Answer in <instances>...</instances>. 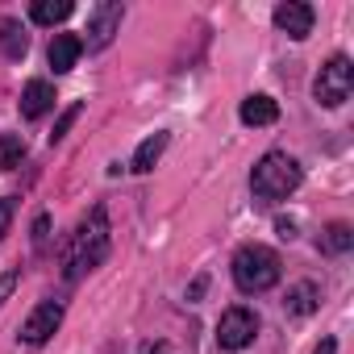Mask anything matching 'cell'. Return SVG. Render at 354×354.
<instances>
[{"mask_svg":"<svg viewBox=\"0 0 354 354\" xmlns=\"http://www.w3.org/2000/svg\"><path fill=\"white\" fill-rule=\"evenodd\" d=\"M167 142H171V133L167 129H154L138 150H133V162H129V171H138V175H146V171H154V162L162 158V150H167Z\"/></svg>","mask_w":354,"mask_h":354,"instance_id":"cell-11","label":"cell"},{"mask_svg":"<svg viewBox=\"0 0 354 354\" xmlns=\"http://www.w3.org/2000/svg\"><path fill=\"white\" fill-rule=\"evenodd\" d=\"M0 50H5L9 59H26L30 38H26V30L17 21H0Z\"/></svg>","mask_w":354,"mask_h":354,"instance_id":"cell-16","label":"cell"},{"mask_svg":"<svg viewBox=\"0 0 354 354\" xmlns=\"http://www.w3.org/2000/svg\"><path fill=\"white\" fill-rule=\"evenodd\" d=\"M59 325H63V300H42V304L26 317L21 342H26V346H46V342L55 337Z\"/></svg>","mask_w":354,"mask_h":354,"instance_id":"cell-7","label":"cell"},{"mask_svg":"<svg viewBox=\"0 0 354 354\" xmlns=\"http://www.w3.org/2000/svg\"><path fill=\"white\" fill-rule=\"evenodd\" d=\"M46 234H50V217H46V213H38V221H34V242L42 246V242H46Z\"/></svg>","mask_w":354,"mask_h":354,"instance_id":"cell-21","label":"cell"},{"mask_svg":"<svg viewBox=\"0 0 354 354\" xmlns=\"http://www.w3.org/2000/svg\"><path fill=\"white\" fill-rule=\"evenodd\" d=\"M71 0H38V5L30 9V17H34V26H59V21H67L71 17Z\"/></svg>","mask_w":354,"mask_h":354,"instance_id":"cell-15","label":"cell"},{"mask_svg":"<svg viewBox=\"0 0 354 354\" xmlns=\"http://www.w3.org/2000/svg\"><path fill=\"white\" fill-rule=\"evenodd\" d=\"M259 333V317L250 308H225L217 321V346L221 350H246Z\"/></svg>","mask_w":354,"mask_h":354,"instance_id":"cell-6","label":"cell"},{"mask_svg":"<svg viewBox=\"0 0 354 354\" xmlns=\"http://www.w3.org/2000/svg\"><path fill=\"white\" fill-rule=\"evenodd\" d=\"M275 26H279L288 38L304 42V38L313 34V9H308V5H300V0H288V5H279V9H275Z\"/></svg>","mask_w":354,"mask_h":354,"instance_id":"cell-8","label":"cell"},{"mask_svg":"<svg viewBox=\"0 0 354 354\" xmlns=\"http://www.w3.org/2000/svg\"><path fill=\"white\" fill-rule=\"evenodd\" d=\"M313 354H337V342H333V337H325V342H321Z\"/></svg>","mask_w":354,"mask_h":354,"instance_id":"cell-23","label":"cell"},{"mask_svg":"<svg viewBox=\"0 0 354 354\" xmlns=\"http://www.w3.org/2000/svg\"><path fill=\"white\" fill-rule=\"evenodd\" d=\"M350 88H354V67H350V59H346V55H333V59L317 71L313 96H317V104L337 109V104H346V100H350Z\"/></svg>","mask_w":354,"mask_h":354,"instance_id":"cell-4","label":"cell"},{"mask_svg":"<svg viewBox=\"0 0 354 354\" xmlns=\"http://www.w3.org/2000/svg\"><path fill=\"white\" fill-rule=\"evenodd\" d=\"M238 117H242L246 125H275V121H279V104H275L271 96H246L242 109H238Z\"/></svg>","mask_w":354,"mask_h":354,"instance_id":"cell-12","label":"cell"},{"mask_svg":"<svg viewBox=\"0 0 354 354\" xmlns=\"http://www.w3.org/2000/svg\"><path fill=\"white\" fill-rule=\"evenodd\" d=\"M121 17H125V5H117V0H100V5H92V13H88V30H84L88 38H80L84 50H104V46L117 38Z\"/></svg>","mask_w":354,"mask_h":354,"instance_id":"cell-5","label":"cell"},{"mask_svg":"<svg viewBox=\"0 0 354 354\" xmlns=\"http://www.w3.org/2000/svg\"><path fill=\"white\" fill-rule=\"evenodd\" d=\"M317 288L313 283H296V288H288V300H283V308H288V317H308V313H317Z\"/></svg>","mask_w":354,"mask_h":354,"instance_id":"cell-14","label":"cell"},{"mask_svg":"<svg viewBox=\"0 0 354 354\" xmlns=\"http://www.w3.org/2000/svg\"><path fill=\"white\" fill-rule=\"evenodd\" d=\"M80 113H84V104H71V109H67V113H63V117H59V121H55V133H50V146H55V142H63V138H67V129H71V125H75V121H80Z\"/></svg>","mask_w":354,"mask_h":354,"instance_id":"cell-18","label":"cell"},{"mask_svg":"<svg viewBox=\"0 0 354 354\" xmlns=\"http://www.w3.org/2000/svg\"><path fill=\"white\" fill-rule=\"evenodd\" d=\"M109 246H113V238H109V213H104V205H96V209L80 221V230L71 234V242H67V250H63V275H67V279L88 275L92 267H100V263L109 259Z\"/></svg>","mask_w":354,"mask_h":354,"instance_id":"cell-1","label":"cell"},{"mask_svg":"<svg viewBox=\"0 0 354 354\" xmlns=\"http://www.w3.org/2000/svg\"><path fill=\"white\" fill-rule=\"evenodd\" d=\"M21 158H26V142H21V133H5V138H0V167H5V171H17Z\"/></svg>","mask_w":354,"mask_h":354,"instance_id":"cell-17","label":"cell"},{"mask_svg":"<svg viewBox=\"0 0 354 354\" xmlns=\"http://www.w3.org/2000/svg\"><path fill=\"white\" fill-rule=\"evenodd\" d=\"M317 246H321L325 254H346V250L354 246V230H350L346 221H333V225H325V230H321Z\"/></svg>","mask_w":354,"mask_h":354,"instance_id":"cell-13","label":"cell"},{"mask_svg":"<svg viewBox=\"0 0 354 354\" xmlns=\"http://www.w3.org/2000/svg\"><path fill=\"white\" fill-rule=\"evenodd\" d=\"M234 283L242 288V292H267V288H275L279 283V254L271 250V246H242L238 254H234Z\"/></svg>","mask_w":354,"mask_h":354,"instance_id":"cell-3","label":"cell"},{"mask_svg":"<svg viewBox=\"0 0 354 354\" xmlns=\"http://www.w3.org/2000/svg\"><path fill=\"white\" fill-rule=\"evenodd\" d=\"M13 213H17V196H5V201H0V238L9 234V225H13Z\"/></svg>","mask_w":354,"mask_h":354,"instance_id":"cell-19","label":"cell"},{"mask_svg":"<svg viewBox=\"0 0 354 354\" xmlns=\"http://www.w3.org/2000/svg\"><path fill=\"white\" fill-rule=\"evenodd\" d=\"M300 180H304L300 162H296L292 154H283V150L263 154V158L254 162V171H250V188H254L259 201H288V196L300 188Z\"/></svg>","mask_w":354,"mask_h":354,"instance_id":"cell-2","label":"cell"},{"mask_svg":"<svg viewBox=\"0 0 354 354\" xmlns=\"http://www.w3.org/2000/svg\"><path fill=\"white\" fill-rule=\"evenodd\" d=\"M80 55H84V42H80L75 34H55L50 50H46V59H50L55 75H67V71H71V67L80 63Z\"/></svg>","mask_w":354,"mask_h":354,"instance_id":"cell-10","label":"cell"},{"mask_svg":"<svg viewBox=\"0 0 354 354\" xmlns=\"http://www.w3.org/2000/svg\"><path fill=\"white\" fill-rule=\"evenodd\" d=\"M17 279H21L17 271H5V275H0V308H5V300L17 292Z\"/></svg>","mask_w":354,"mask_h":354,"instance_id":"cell-20","label":"cell"},{"mask_svg":"<svg viewBox=\"0 0 354 354\" xmlns=\"http://www.w3.org/2000/svg\"><path fill=\"white\" fill-rule=\"evenodd\" d=\"M275 230H279V238H283V242H292V238H296V221H292V217H279V221H275Z\"/></svg>","mask_w":354,"mask_h":354,"instance_id":"cell-22","label":"cell"},{"mask_svg":"<svg viewBox=\"0 0 354 354\" xmlns=\"http://www.w3.org/2000/svg\"><path fill=\"white\" fill-rule=\"evenodd\" d=\"M50 109H55V88H50L46 80H30L26 92H21V117H26V121H38V117H46Z\"/></svg>","mask_w":354,"mask_h":354,"instance_id":"cell-9","label":"cell"}]
</instances>
